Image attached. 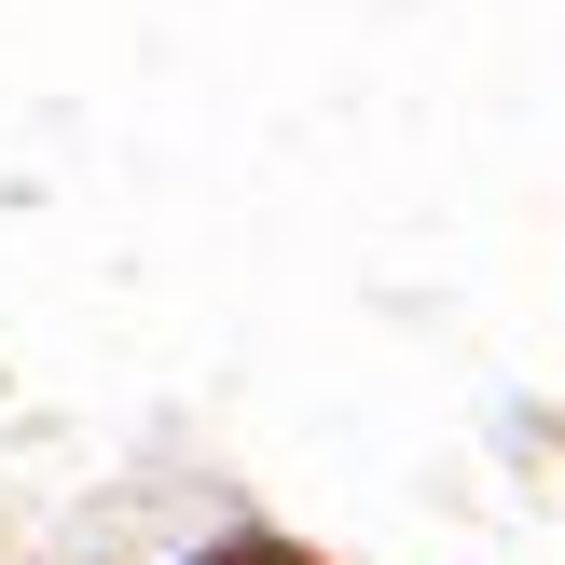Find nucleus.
Listing matches in <instances>:
<instances>
[{
    "mask_svg": "<svg viewBox=\"0 0 565 565\" xmlns=\"http://www.w3.org/2000/svg\"><path fill=\"white\" fill-rule=\"evenodd\" d=\"M207 565H303V552H263V539H248V552H207Z\"/></svg>",
    "mask_w": 565,
    "mask_h": 565,
    "instance_id": "1",
    "label": "nucleus"
}]
</instances>
